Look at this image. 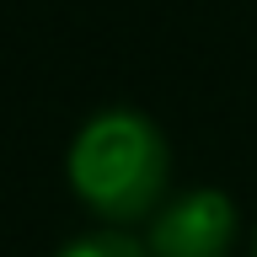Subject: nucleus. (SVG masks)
Instances as JSON below:
<instances>
[{
  "mask_svg": "<svg viewBox=\"0 0 257 257\" xmlns=\"http://www.w3.org/2000/svg\"><path fill=\"white\" fill-rule=\"evenodd\" d=\"M54 257H150V246L140 236L118 230V225H102V230H86V236L64 241Z\"/></svg>",
  "mask_w": 257,
  "mask_h": 257,
  "instance_id": "3",
  "label": "nucleus"
},
{
  "mask_svg": "<svg viewBox=\"0 0 257 257\" xmlns=\"http://www.w3.org/2000/svg\"><path fill=\"white\" fill-rule=\"evenodd\" d=\"M252 257H257V236H252Z\"/></svg>",
  "mask_w": 257,
  "mask_h": 257,
  "instance_id": "4",
  "label": "nucleus"
},
{
  "mask_svg": "<svg viewBox=\"0 0 257 257\" xmlns=\"http://www.w3.org/2000/svg\"><path fill=\"white\" fill-rule=\"evenodd\" d=\"M236 236H241V214L230 204V193H220V188L172 193L145 220L150 257H230Z\"/></svg>",
  "mask_w": 257,
  "mask_h": 257,
  "instance_id": "2",
  "label": "nucleus"
},
{
  "mask_svg": "<svg viewBox=\"0 0 257 257\" xmlns=\"http://www.w3.org/2000/svg\"><path fill=\"white\" fill-rule=\"evenodd\" d=\"M70 193L102 225H145L172 188V145L140 107H102L75 128L64 156Z\"/></svg>",
  "mask_w": 257,
  "mask_h": 257,
  "instance_id": "1",
  "label": "nucleus"
}]
</instances>
